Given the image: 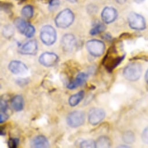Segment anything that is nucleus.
I'll return each mask as SVG.
<instances>
[{
  "instance_id": "obj_28",
  "label": "nucleus",
  "mask_w": 148,
  "mask_h": 148,
  "mask_svg": "<svg viewBox=\"0 0 148 148\" xmlns=\"http://www.w3.org/2000/svg\"><path fill=\"white\" fill-rule=\"evenodd\" d=\"M60 5L59 0H50L49 3V8L51 11H54Z\"/></svg>"
},
{
  "instance_id": "obj_25",
  "label": "nucleus",
  "mask_w": 148,
  "mask_h": 148,
  "mask_svg": "<svg viewBox=\"0 0 148 148\" xmlns=\"http://www.w3.org/2000/svg\"><path fill=\"white\" fill-rule=\"evenodd\" d=\"M0 109H1V112L0 113H7V110L8 109V100L5 98H1V103H0Z\"/></svg>"
},
{
  "instance_id": "obj_38",
  "label": "nucleus",
  "mask_w": 148,
  "mask_h": 148,
  "mask_svg": "<svg viewBox=\"0 0 148 148\" xmlns=\"http://www.w3.org/2000/svg\"><path fill=\"white\" fill-rule=\"evenodd\" d=\"M17 1H24L25 0H17Z\"/></svg>"
},
{
  "instance_id": "obj_27",
  "label": "nucleus",
  "mask_w": 148,
  "mask_h": 148,
  "mask_svg": "<svg viewBox=\"0 0 148 148\" xmlns=\"http://www.w3.org/2000/svg\"><path fill=\"white\" fill-rule=\"evenodd\" d=\"M19 144V139L16 138H12L8 140V145L10 148H16Z\"/></svg>"
},
{
  "instance_id": "obj_36",
  "label": "nucleus",
  "mask_w": 148,
  "mask_h": 148,
  "mask_svg": "<svg viewBox=\"0 0 148 148\" xmlns=\"http://www.w3.org/2000/svg\"><path fill=\"white\" fill-rule=\"evenodd\" d=\"M67 1L71 3H77V0H67Z\"/></svg>"
},
{
  "instance_id": "obj_18",
  "label": "nucleus",
  "mask_w": 148,
  "mask_h": 148,
  "mask_svg": "<svg viewBox=\"0 0 148 148\" xmlns=\"http://www.w3.org/2000/svg\"><path fill=\"white\" fill-rule=\"evenodd\" d=\"M95 145L98 148L109 147L111 146V140L107 136H101L95 141Z\"/></svg>"
},
{
  "instance_id": "obj_24",
  "label": "nucleus",
  "mask_w": 148,
  "mask_h": 148,
  "mask_svg": "<svg viewBox=\"0 0 148 148\" xmlns=\"http://www.w3.org/2000/svg\"><path fill=\"white\" fill-rule=\"evenodd\" d=\"M80 146L81 147L83 148H95V141L90 139V140H85L82 141Z\"/></svg>"
},
{
  "instance_id": "obj_22",
  "label": "nucleus",
  "mask_w": 148,
  "mask_h": 148,
  "mask_svg": "<svg viewBox=\"0 0 148 148\" xmlns=\"http://www.w3.org/2000/svg\"><path fill=\"white\" fill-rule=\"evenodd\" d=\"M123 140L126 143H132L135 141L134 133L131 131H126L123 135Z\"/></svg>"
},
{
  "instance_id": "obj_15",
  "label": "nucleus",
  "mask_w": 148,
  "mask_h": 148,
  "mask_svg": "<svg viewBox=\"0 0 148 148\" xmlns=\"http://www.w3.org/2000/svg\"><path fill=\"white\" fill-rule=\"evenodd\" d=\"M30 146L33 148H46L49 146V143L45 136L38 135L32 140Z\"/></svg>"
},
{
  "instance_id": "obj_26",
  "label": "nucleus",
  "mask_w": 148,
  "mask_h": 148,
  "mask_svg": "<svg viewBox=\"0 0 148 148\" xmlns=\"http://www.w3.org/2000/svg\"><path fill=\"white\" fill-rule=\"evenodd\" d=\"M35 32H36V30H35L34 27L33 26L29 24L24 34L27 38H32V37L34 36Z\"/></svg>"
},
{
  "instance_id": "obj_12",
  "label": "nucleus",
  "mask_w": 148,
  "mask_h": 148,
  "mask_svg": "<svg viewBox=\"0 0 148 148\" xmlns=\"http://www.w3.org/2000/svg\"><path fill=\"white\" fill-rule=\"evenodd\" d=\"M38 50V44L35 40L27 41L23 44L19 49V53L22 55H34Z\"/></svg>"
},
{
  "instance_id": "obj_13",
  "label": "nucleus",
  "mask_w": 148,
  "mask_h": 148,
  "mask_svg": "<svg viewBox=\"0 0 148 148\" xmlns=\"http://www.w3.org/2000/svg\"><path fill=\"white\" fill-rule=\"evenodd\" d=\"M117 12L112 7H106L101 14V18L105 23L109 24L113 22L117 18Z\"/></svg>"
},
{
  "instance_id": "obj_9",
  "label": "nucleus",
  "mask_w": 148,
  "mask_h": 148,
  "mask_svg": "<svg viewBox=\"0 0 148 148\" xmlns=\"http://www.w3.org/2000/svg\"><path fill=\"white\" fill-rule=\"evenodd\" d=\"M105 112L102 109L94 108L89 111L88 120L91 125H97L105 119Z\"/></svg>"
},
{
  "instance_id": "obj_4",
  "label": "nucleus",
  "mask_w": 148,
  "mask_h": 148,
  "mask_svg": "<svg viewBox=\"0 0 148 148\" xmlns=\"http://www.w3.org/2000/svg\"><path fill=\"white\" fill-rule=\"evenodd\" d=\"M40 37L43 44L49 46L55 42L57 35L55 29L52 26L46 25L41 28Z\"/></svg>"
},
{
  "instance_id": "obj_23",
  "label": "nucleus",
  "mask_w": 148,
  "mask_h": 148,
  "mask_svg": "<svg viewBox=\"0 0 148 148\" xmlns=\"http://www.w3.org/2000/svg\"><path fill=\"white\" fill-rule=\"evenodd\" d=\"M14 28L12 25H8L5 26L4 29H3V36L7 38H10L11 37H12L14 34Z\"/></svg>"
},
{
  "instance_id": "obj_35",
  "label": "nucleus",
  "mask_w": 148,
  "mask_h": 148,
  "mask_svg": "<svg viewBox=\"0 0 148 148\" xmlns=\"http://www.w3.org/2000/svg\"><path fill=\"white\" fill-rule=\"evenodd\" d=\"M145 80L146 82L148 83V70L146 71V75H145Z\"/></svg>"
},
{
  "instance_id": "obj_6",
  "label": "nucleus",
  "mask_w": 148,
  "mask_h": 148,
  "mask_svg": "<svg viewBox=\"0 0 148 148\" xmlns=\"http://www.w3.org/2000/svg\"><path fill=\"white\" fill-rule=\"evenodd\" d=\"M85 114L80 110H75L67 117V125L71 128H77L82 125L85 121Z\"/></svg>"
},
{
  "instance_id": "obj_1",
  "label": "nucleus",
  "mask_w": 148,
  "mask_h": 148,
  "mask_svg": "<svg viewBox=\"0 0 148 148\" xmlns=\"http://www.w3.org/2000/svg\"><path fill=\"white\" fill-rule=\"evenodd\" d=\"M124 58V53L120 55L116 48L112 47L108 51L102 63L108 71L112 72L121 63Z\"/></svg>"
},
{
  "instance_id": "obj_19",
  "label": "nucleus",
  "mask_w": 148,
  "mask_h": 148,
  "mask_svg": "<svg viewBox=\"0 0 148 148\" xmlns=\"http://www.w3.org/2000/svg\"><path fill=\"white\" fill-rule=\"evenodd\" d=\"M14 25L21 34H25L29 24L25 19L21 18H18L14 21Z\"/></svg>"
},
{
  "instance_id": "obj_31",
  "label": "nucleus",
  "mask_w": 148,
  "mask_h": 148,
  "mask_svg": "<svg viewBox=\"0 0 148 148\" xmlns=\"http://www.w3.org/2000/svg\"><path fill=\"white\" fill-rule=\"evenodd\" d=\"M17 83L20 86L26 85L27 84V80L26 79H18L17 80Z\"/></svg>"
},
{
  "instance_id": "obj_8",
  "label": "nucleus",
  "mask_w": 148,
  "mask_h": 148,
  "mask_svg": "<svg viewBox=\"0 0 148 148\" xmlns=\"http://www.w3.org/2000/svg\"><path fill=\"white\" fill-rule=\"evenodd\" d=\"M38 61L45 67H53L58 63L59 56L55 53L46 52L40 56Z\"/></svg>"
},
{
  "instance_id": "obj_29",
  "label": "nucleus",
  "mask_w": 148,
  "mask_h": 148,
  "mask_svg": "<svg viewBox=\"0 0 148 148\" xmlns=\"http://www.w3.org/2000/svg\"><path fill=\"white\" fill-rule=\"evenodd\" d=\"M142 139L145 143L148 144V127L143 130L142 134Z\"/></svg>"
},
{
  "instance_id": "obj_33",
  "label": "nucleus",
  "mask_w": 148,
  "mask_h": 148,
  "mask_svg": "<svg viewBox=\"0 0 148 148\" xmlns=\"http://www.w3.org/2000/svg\"><path fill=\"white\" fill-rule=\"evenodd\" d=\"M116 1L119 4H123L125 3L126 0H116Z\"/></svg>"
},
{
  "instance_id": "obj_30",
  "label": "nucleus",
  "mask_w": 148,
  "mask_h": 148,
  "mask_svg": "<svg viewBox=\"0 0 148 148\" xmlns=\"http://www.w3.org/2000/svg\"><path fill=\"white\" fill-rule=\"evenodd\" d=\"M9 118V114L7 113H0V123H3L7 121Z\"/></svg>"
},
{
  "instance_id": "obj_7",
  "label": "nucleus",
  "mask_w": 148,
  "mask_h": 148,
  "mask_svg": "<svg viewBox=\"0 0 148 148\" xmlns=\"http://www.w3.org/2000/svg\"><path fill=\"white\" fill-rule=\"evenodd\" d=\"M128 21L130 27L132 29L142 30L146 27V22L143 17L135 12L130 13Z\"/></svg>"
},
{
  "instance_id": "obj_10",
  "label": "nucleus",
  "mask_w": 148,
  "mask_h": 148,
  "mask_svg": "<svg viewBox=\"0 0 148 148\" xmlns=\"http://www.w3.org/2000/svg\"><path fill=\"white\" fill-rule=\"evenodd\" d=\"M61 44L63 51L67 52H71L77 48V40L76 37L71 34L64 35L61 40Z\"/></svg>"
},
{
  "instance_id": "obj_2",
  "label": "nucleus",
  "mask_w": 148,
  "mask_h": 148,
  "mask_svg": "<svg viewBox=\"0 0 148 148\" xmlns=\"http://www.w3.org/2000/svg\"><path fill=\"white\" fill-rule=\"evenodd\" d=\"M75 15L69 9H65L62 11L56 16L55 22L58 28L66 29L69 27L74 22Z\"/></svg>"
},
{
  "instance_id": "obj_14",
  "label": "nucleus",
  "mask_w": 148,
  "mask_h": 148,
  "mask_svg": "<svg viewBox=\"0 0 148 148\" xmlns=\"http://www.w3.org/2000/svg\"><path fill=\"white\" fill-rule=\"evenodd\" d=\"M88 78V75L85 73H80L76 76L75 80L71 82L67 85V88L69 90H75L77 87H79L83 85L87 80Z\"/></svg>"
},
{
  "instance_id": "obj_16",
  "label": "nucleus",
  "mask_w": 148,
  "mask_h": 148,
  "mask_svg": "<svg viewBox=\"0 0 148 148\" xmlns=\"http://www.w3.org/2000/svg\"><path fill=\"white\" fill-rule=\"evenodd\" d=\"M11 106L16 112L22 111L24 107V99L23 97L21 95L15 96L11 101Z\"/></svg>"
},
{
  "instance_id": "obj_11",
  "label": "nucleus",
  "mask_w": 148,
  "mask_h": 148,
  "mask_svg": "<svg viewBox=\"0 0 148 148\" xmlns=\"http://www.w3.org/2000/svg\"><path fill=\"white\" fill-rule=\"evenodd\" d=\"M8 69L15 75H25L28 71L27 66L19 60L11 61L8 65Z\"/></svg>"
},
{
  "instance_id": "obj_32",
  "label": "nucleus",
  "mask_w": 148,
  "mask_h": 148,
  "mask_svg": "<svg viewBox=\"0 0 148 148\" xmlns=\"http://www.w3.org/2000/svg\"><path fill=\"white\" fill-rule=\"evenodd\" d=\"M0 134H1V136H4L5 135V129L3 128L2 127H1V131H0Z\"/></svg>"
},
{
  "instance_id": "obj_21",
  "label": "nucleus",
  "mask_w": 148,
  "mask_h": 148,
  "mask_svg": "<svg viewBox=\"0 0 148 148\" xmlns=\"http://www.w3.org/2000/svg\"><path fill=\"white\" fill-rule=\"evenodd\" d=\"M106 30V26L102 23H99L93 27L90 32L91 36H95L103 33Z\"/></svg>"
},
{
  "instance_id": "obj_34",
  "label": "nucleus",
  "mask_w": 148,
  "mask_h": 148,
  "mask_svg": "<svg viewBox=\"0 0 148 148\" xmlns=\"http://www.w3.org/2000/svg\"><path fill=\"white\" fill-rule=\"evenodd\" d=\"M145 0H134V1L137 3V4H140L142 3H143Z\"/></svg>"
},
{
  "instance_id": "obj_20",
  "label": "nucleus",
  "mask_w": 148,
  "mask_h": 148,
  "mask_svg": "<svg viewBox=\"0 0 148 148\" xmlns=\"http://www.w3.org/2000/svg\"><path fill=\"white\" fill-rule=\"evenodd\" d=\"M21 14L23 17L27 19H30L33 17L34 14L33 8L31 5H26L24 7L21 11Z\"/></svg>"
},
{
  "instance_id": "obj_17",
  "label": "nucleus",
  "mask_w": 148,
  "mask_h": 148,
  "mask_svg": "<svg viewBox=\"0 0 148 148\" xmlns=\"http://www.w3.org/2000/svg\"><path fill=\"white\" fill-rule=\"evenodd\" d=\"M84 97V92L83 91H79L75 95H71L69 99V103L72 106H76L80 103Z\"/></svg>"
},
{
  "instance_id": "obj_3",
  "label": "nucleus",
  "mask_w": 148,
  "mask_h": 148,
  "mask_svg": "<svg viewBox=\"0 0 148 148\" xmlns=\"http://www.w3.org/2000/svg\"><path fill=\"white\" fill-rule=\"evenodd\" d=\"M142 74V66L138 63H131L128 64L124 69L123 75L129 81L138 80Z\"/></svg>"
},
{
  "instance_id": "obj_5",
  "label": "nucleus",
  "mask_w": 148,
  "mask_h": 148,
  "mask_svg": "<svg viewBox=\"0 0 148 148\" xmlns=\"http://www.w3.org/2000/svg\"><path fill=\"white\" fill-rule=\"evenodd\" d=\"M86 48L88 52L93 56L99 57L102 56L105 50L104 42L98 40H91L87 42Z\"/></svg>"
},
{
  "instance_id": "obj_37",
  "label": "nucleus",
  "mask_w": 148,
  "mask_h": 148,
  "mask_svg": "<svg viewBox=\"0 0 148 148\" xmlns=\"http://www.w3.org/2000/svg\"><path fill=\"white\" fill-rule=\"evenodd\" d=\"M119 147H129L128 146H119Z\"/></svg>"
}]
</instances>
